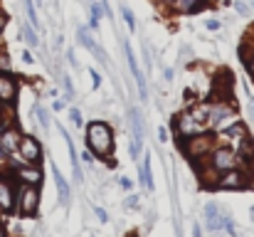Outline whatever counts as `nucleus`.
<instances>
[{
	"instance_id": "12",
	"label": "nucleus",
	"mask_w": 254,
	"mask_h": 237,
	"mask_svg": "<svg viewBox=\"0 0 254 237\" xmlns=\"http://www.w3.org/2000/svg\"><path fill=\"white\" fill-rule=\"evenodd\" d=\"M15 208V190H12V183L0 178V210L2 213H10Z\"/></svg>"
},
{
	"instance_id": "19",
	"label": "nucleus",
	"mask_w": 254,
	"mask_h": 237,
	"mask_svg": "<svg viewBox=\"0 0 254 237\" xmlns=\"http://www.w3.org/2000/svg\"><path fill=\"white\" fill-rule=\"evenodd\" d=\"M141 183L146 190H153V180H151V160L146 156V160L141 163Z\"/></svg>"
},
{
	"instance_id": "30",
	"label": "nucleus",
	"mask_w": 254,
	"mask_h": 237,
	"mask_svg": "<svg viewBox=\"0 0 254 237\" xmlns=\"http://www.w3.org/2000/svg\"><path fill=\"white\" fill-rule=\"evenodd\" d=\"M205 27H207V30H220V22H217V20H207Z\"/></svg>"
},
{
	"instance_id": "2",
	"label": "nucleus",
	"mask_w": 254,
	"mask_h": 237,
	"mask_svg": "<svg viewBox=\"0 0 254 237\" xmlns=\"http://www.w3.org/2000/svg\"><path fill=\"white\" fill-rule=\"evenodd\" d=\"M215 149V139L207 134H192L188 139H183V151L190 160H202L210 156V151Z\"/></svg>"
},
{
	"instance_id": "27",
	"label": "nucleus",
	"mask_w": 254,
	"mask_h": 237,
	"mask_svg": "<svg viewBox=\"0 0 254 237\" xmlns=\"http://www.w3.org/2000/svg\"><path fill=\"white\" fill-rule=\"evenodd\" d=\"M69 119H72V124H74V126H82V114H79L77 109H72V111H69Z\"/></svg>"
},
{
	"instance_id": "26",
	"label": "nucleus",
	"mask_w": 254,
	"mask_h": 237,
	"mask_svg": "<svg viewBox=\"0 0 254 237\" xmlns=\"http://www.w3.org/2000/svg\"><path fill=\"white\" fill-rule=\"evenodd\" d=\"M222 230L235 233V223H232V218H230V215H222Z\"/></svg>"
},
{
	"instance_id": "20",
	"label": "nucleus",
	"mask_w": 254,
	"mask_h": 237,
	"mask_svg": "<svg viewBox=\"0 0 254 237\" xmlns=\"http://www.w3.org/2000/svg\"><path fill=\"white\" fill-rule=\"evenodd\" d=\"M101 10H104L101 2L94 0V2H91V27H94V30H96V25H99V20H101Z\"/></svg>"
},
{
	"instance_id": "40",
	"label": "nucleus",
	"mask_w": 254,
	"mask_h": 237,
	"mask_svg": "<svg viewBox=\"0 0 254 237\" xmlns=\"http://www.w3.org/2000/svg\"><path fill=\"white\" fill-rule=\"evenodd\" d=\"M163 2H170V0H163Z\"/></svg>"
},
{
	"instance_id": "9",
	"label": "nucleus",
	"mask_w": 254,
	"mask_h": 237,
	"mask_svg": "<svg viewBox=\"0 0 254 237\" xmlns=\"http://www.w3.org/2000/svg\"><path fill=\"white\" fill-rule=\"evenodd\" d=\"M124 50H126V60H128V70H131V75L136 79V86H138V94H141V99H146L148 96V86H146V79L141 75V70H138V62H136V57H133V52H131V45L128 42H124Z\"/></svg>"
},
{
	"instance_id": "37",
	"label": "nucleus",
	"mask_w": 254,
	"mask_h": 237,
	"mask_svg": "<svg viewBox=\"0 0 254 237\" xmlns=\"http://www.w3.org/2000/svg\"><path fill=\"white\" fill-rule=\"evenodd\" d=\"M5 22H7V17H5V15L0 12V32H2V27H5Z\"/></svg>"
},
{
	"instance_id": "14",
	"label": "nucleus",
	"mask_w": 254,
	"mask_h": 237,
	"mask_svg": "<svg viewBox=\"0 0 254 237\" xmlns=\"http://www.w3.org/2000/svg\"><path fill=\"white\" fill-rule=\"evenodd\" d=\"M17 178H20L22 183H27V185H40V180H42V173H40V168H37V165H30V163H25L22 168H17Z\"/></svg>"
},
{
	"instance_id": "21",
	"label": "nucleus",
	"mask_w": 254,
	"mask_h": 237,
	"mask_svg": "<svg viewBox=\"0 0 254 237\" xmlns=\"http://www.w3.org/2000/svg\"><path fill=\"white\" fill-rule=\"evenodd\" d=\"M25 10H27V17H30V25H32V27H37L40 22H37V12H35V5H32V0H25Z\"/></svg>"
},
{
	"instance_id": "5",
	"label": "nucleus",
	"mask_w": 254,
	"mask_h": 237,
	"mask_svg": "<svg viewBox=\"0 0 254 237\" xmlns=\"http://www.w3.org/2000/svg\"><path fill=\"white\" fill-rule=\"evenodd\" d=\"M37 205H40L37 185L22 183V188L17 190V213H20L22 218H32V215L37 213Z\"/></svg>"
},
{
	"instance_id": "4",
	"label": "nucleus",
	"mask_w": 254,
	"mask_h": 237,
	"mask_svg": "<svg viewBox=\"0 0 254 237\" xmlns=\"http://www.w3.org/2000/svg\"><path fill=\"white\" fill-rule=\"evenodd\" d=\"M207 165L215 168L217 173L230 170V168H240V156H237L235 149H230V146H220V149H212V151H210Z\"/></svg>"
},
{
	"instance_id": "25",
	"label": "nucleus",
	"mask_w": 254,
	"mask_h": 237,
	"mask_svg": "<svg viewBox=\"0 0 254 237\" xmlns=\"http://www.w3.org/2000/svg\"><path fill=\"white\" fill-rule=\"evenodd\" d=\"M0 72H10V57L2 50H0Z\"/></svg>"
},
{
	"instance_id": "7",
	"label": "nucleus",
	"mask_w": 254,
	"mask_h": 237,
	"mask_svg": "<svg viewBox=\"0 0 254 237\" xmlns=\"http://www.w3.org/2000/svg\"><path fill=\"white\" fill-rule=\"evenodd\" d=\"M17 151H20V158L30 165H37L42 160V146L37 139L32 136H20V144H17Z\"/></svg>"
},
{
	"instance_id": "6",
	"label": "nucleus",
	"mask_w": 254,
	"mask_h": 237,
	"mask_svg": "<svg viewBox=\"0 0 254 237\" xmlns=\"http://www.w3.org/2000/svg\"><path fill=\"white\" fill-rule=\"evenodd\" d=\"M128 126H131L128 154H131V158H138L143 151V119H141L138 109H128Z\"/></svg>"
},
{
	"instance_id": "28",
	"label": "nucleus",
	"mask_w": 254,
	"mask_h": 237,
	"mask_svg": "<svg viewBox=\"0 0 254 237\" xmlns=\"http://www.w3.org/2000/svg\"><path fill=\"white\" fill-rule=\"evenodd\" d=\"M242 57H245V67H247V72H250V75H252V77H254V55H252V57H247V55H242Z\"/></svg>"
},
{
	"instance_id": "38",
	"label": "nucleus",
	"mask_w": 254,
	"mask_h": 237,
	"mask_svg": "<svg viewBox=\"0 0 254 237\" xmlns=\"http://www.w3.org/2000/svg\"><path fill=\"white\" fill-rule=\"evenodd\" d=\"M0 237H5V228L2 225H0Z\"/></svg>"
},
{
	"instance_id": "33",
	"label": "nucleus",
	"mask_w": 254,
	"mask_h": 237,
	"mask_svg": "<svg viewBox=\"0 0 254 237\" xmlns=\"http://www.w3.org/2000/svg\"><path fill=\"white\" fill-rule=\"evenodd\" d=\"M96 215H99V220H101V223H106V220H109V218H106V213H104L101 208H96Z\"/></svg>"
},
{
	"instance_id": "22",
	"label": "nucleus",
	"mask_w": 254,
	"mask_h": 237,
	"mask_svg": "<svg viewBox=\"0 0 254 237\" xmlns=\"http://www.w3.org/2000/svg\"><path fill=\"white\" fill-rule=\"evenodd\" d=\"M22 35H25V42H27L30 47H37V45H40V40H37V35L32 32V27H25Z\"/></svg>"
},
{
	"instance_id": "31",
	"label": "nucleus",
	"mask_w": 254,
	"mask_h": 237,
	"mask_svg": "<svg viewBox=\"0 0 254 237\" xmlns=\"http://www.w3.org/2000/svg\"><path fill=\"white\" fill-rule=\"evenodd\" d=\"M158 141H168V129H158Z\"/></svg>"
},
{
	"instance_id": "35",
	"label": "nucleus",
	"mask_w": 254,
	"mask_h": 237,
	"mask_svg": "<svg viewBox=\"0 0 254 237\" xmlns=\"http://www.w3.org/2000/svg\"><path fill=\"white\" fill-rule=\"evenodd\" d=\"M22 60H25V62H27V65H32V62H35V60H32V55H30V52H22Z\"/></svg>"
},
{
	"instance_id": "13",
	"label": "nucleus",
	"mask_w": 254,
	"mask_h": 237,
	"mask_svg": "<svg viewBox=\"0 0 254 237\" xmlns=\"http://www.w3.org/2000/svg\"><path fill=\"white\" fill-rule=\"evenodd\" d=\"M207 5V0H170V7L180 15H190V12H197Z\"/></svg>"
},
{
	"instance_id": "34",
	"label": "nucleus",
	"mask_w": 254,
	"mask_h": 237,
	"mask_svg": "<svg viewBox=\"0 0 254 237\" xmlns=\"http://www.w3.org/2000/svg\"><path fill=\"white\" fill-rule=\"evenodd\" d=\"M235 7H237L242 15H247V5H242V2H235Z\"/></svg>"
},
{
	"instance_id": "36",
	"label": "nucleus",
	"mask_w": 254,
	"mask_h": 237,
	"mask_svg": "<svg viewBox=\"0 0 254 237\" xmlns=\"http://www.w3.org/2000/svg\"><path fill=\"white\" fill-rule=\"evenodd\" d=\"M121 185H124V188L128 190V188H131V180H128V178H121Z\"/></svg>"
},
{
	"instance_id": "32",
	"label": "nucleus",
	"mask_w": 254,
	"mask_h": 237,
	"mask_svg": "<svg viewBox=\"0 0 254 237\" xmlns=\"http://www.w3.org/2000/svg\"><path fill=\"white\" fill-rule=\"evenodd\" d=\"M136 203H138V195H131V198L126 200V208H133Z\"/></svg>"
},
{
	"instance_id": "8",
	"label": "nucleus",
	"mask_w": 254,
	"mask_h": 237,
	"mask_svg": "<svg viewBox=\"0 0 254 237\" xmlns=\"http://www.w3.org/2000/svg\"><path fill=\"white\" fill-rule=\"evenodd\" d=\"M200 121L192 116V111H185V114H180L178 119H175V131H178V136L180 139H188V136H192L195 131H200Z\"/></svg>"
},
{
	"instance_id": "3",
	"label": "nucleus",
	"mask_w": 254,
	"mask_h": 237,
	"mask_svg": "<svg viewBox=\"0 0 254 237\" xmlns=\"http://www.w3.org/2000/svg\"><path fill=\"white\" fill-rule=\"evenodd\" d=\"M254 180H250V173L247 170H242V168H230V170H222L220 175H217V183H215V188L217 190H242V188H247Z\"/></svg>"
},
{
	"instance_id": "11",
	"label": "nucleus",
	"mask_w": 254,
	"mask_h": 237,
	"mask_svg": "<svg viewBox=\"0 0 254 237\" xmlns=\"http://www.w3.org/2000/svg\"><path fill=\"white\" fill-rule=\"evenodd\" d=\"M79 42L84 45L86 50H89V52H91V55H94V57H96L101 65H109V57H106V52L99 47V42H96V40H94V37L86 32L84 27H79Z\"/></svg>"
},
{
	"instance_id": "16",
	"label": "nucleus",
	"mask_w": 254,
	"mask_h": 237,
	"mask_svg": "<svg viewBox=\"0 0 254 237\" xmlns=\"http://www.w3.org/2000/svg\"><path fill=\"white\" fill-rule=\"evenodd\" d=\"M62 131V139L67 141V146H69V158H72V170H74V180L77 183H82L84 180V175H82V165H79V156H77V151H74V144H72V139H69V134L64 131V129H60Z\"/></svg>"
},
{
	"instance_id": "18",
	"label": "nucleus",
	"mask_w": 254,
	"mask_h": 237,
	"mask_svg": "<svg viewBox=\"0 0 254 237\" xmlns=\"http://www.w3.org/2000/svg\"><path fill=\"white\" fill-rule=\"evenodd\" d=\"M17 144H20V134L12 131V129L0 136V149H2L5 154H15V151H17Z\"/></svg>"
},
{
	"instance_id": "29",
	"label": "nucleus",
	"mask_w": 254,
	"mask_h": 237,
	"mask_svg": "<svg viewBox=\"0 0 254 237\" xmlns=\"http://www.w3.org/2000/svg\"><path fill=\"white\" fill-rule=\"evenodd\" d=\"M99 84H101V77L91 70V86H94V89H99Z\"/></svg>"
},
{
	"instance_id": "24",
	"label": "nucleus",
	"mask_w": 254,
	"mask_h": 237,
	"mask_svg": "<svg viewBox=\"0 0 254 237\" xmlns=\"http://www.w3.org/2000/svg\"><path fill=\"white\" fill-rule=\"evenodd\" d=\"M121 15H124V20H126L128 30H133V27H136V17H133V12H131L128 7H121Z\"/></svg>"
},
{
	"instance_id": "1",
	"label": "nucleus",
	"mask_w": 254,
	"mask_h": 237,
	"mask_svg": "<svg viewBox=\"0 0 254 237\" xmlns=\"http://www.w3.org/2000/svg\"><path fill=\"white\" fill-rule=\"evenodd\" d=\"M86 146L94 156H109L114 149V131L104 121H91L86 126Z\"/></svg>"
},
{
	"instance_id": "39",
	"label": "nucleus",
	"mask_w": 254,
	"mask_h": 237,
	"mask_svg": "<svg viewBox=\"0 0 254 237\" xmlns=\"http://www.w3.org/2000/svg\"><path fill=\"white\" fill-rule=\"evenodd\" d=\"M2 124H5V121H2V109H0V126H2Z\"/></svg>"
},
{
	"instance_id": "41",
	"label": "nucleus",
	"mask_w": 254,
	"mask_h": 237,
	"mask_svg": "<svg viewBox=\"0 0 254 237\" xmlns=\"http://www.w3.org/2000/svg\"><path fill=\"white\" fill-rule=\"evenodd\" d=\"M252 7H254V0H252Z\"/></svg>"
},
{
	"instance_id": "15",
	"label": "nucleus",
	"mask_w": 254,
	"mask_h": 237,
	"mask_svg": "<svg viewBox=\"0 0 254 237\" xmlns=\"http://www.w3.org/2000/svg\"><path fill=\"white\" fill-rule=\"evenodd\" d=\"M205 225H207V230H212V233L222 230V215H220V210H217L215 203H207V205H205Z\"/></svg>"
},
{
	"instance_id": "23",
	"label": "nucleus",
	"mask_w": 254,
	"mask_h": 237,
	"mask_svg": "<svg viewBox=\"0 0 254 237\" xmlns=\"http://www.w3.org/2000/svg\"><path fill=\"white\" fill-rule=\"evenodd\" d=\"M35 114H37V119H40V126H42V129H47V126H50V116H47V111L37 104V106H35Z\"/></svg>"
},
{
	"instance_id": "10",
	"label": "nucleus",
	"mask_w": 254,
	"mask_h": 237,
	"mask_svg": "<svg viewBox=\"0 0 254 237\" xmlns=\"http://www.w3.org/2000/svg\"><path fill=\"white\" fill-rule=\"evenodd\" d=\"M17 96V79L0 72V104H12Z\"/></svg>"
},
{
	"instance_id": "17",
	"label": "nucleus",
	"mask_w": 254,
	"mask_h": 237,
	"mask_svg": "<svg viewBox=\"0 0 254 237\" xmlns=\"http://www.w3.org/2000/svg\"><path fill=\"white\" fill-rule=\"evenodd\" d=\"M52 175H55V185H57V193H60V203L67 205V200H69V185H67V180H64V175L60 173L57 165H52Z\"/></svg>"
}]
</instances>
